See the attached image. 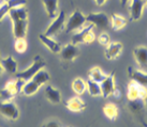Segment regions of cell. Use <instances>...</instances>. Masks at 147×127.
Returning <instances> with one entry per match:
<instances>
[{
  "instance_id": "6da1fadb",
  "label": "cell",
  "mask_w": 147,
  "mask_h": 127,
  "mask_svg": "<svg viewBox=\"0 0 147 127\" xmlns=\"http://www.w3.org/2000/svg\"><path fill=\"white\" fill-rule=\"evenodd\" d=\"M9 16L12 21V31L15 39H25L28 29V11L25 7L11 9Z\"/></svg>"
},
{
  "instance_id": "7a4b0ae2",
  "label": "cell",
  "mask_w": 147,
  "mask_h": 127,
  "mask_svg": "<svg viewBox=\"0 0 147 127\" xmlns=\"http://www.w3.org/2000/svg\"><path fill=\"white\" fill-rule=\"evenodd\" d=\"M45 65H46V62L41 56H37V57L33 59L31 65L29 66L28 68H26L25 70H22V72H16L15 73V78H18V79H22L24 81H28V80H31L32 77L37 74L38 72L42 68H44Z\"/></svg>"
},
{
  "instance_id": "3957f363",
  "label": "cell",
  "mask_w": 147,
  "mask_h": 127,
  "mask_svg": "<svg viewBox=\"0 0 147 127\" xmlns=\"http://www.w3.org/2000/svg\"><path fill=\"white\" fill-rule=\"evenodd\" d=\"M86 24V15L83 14L80 10H74L73 13L70 15L68 21L65 23V29L67 33H71L73 31H78V29L84 27Z\"/></svg>"
},
{
  "instance_id": "277c9868",
  "label": "cell",
  "mask_w": 147,
  "mask_h": 127,
  "mask_svg": "<svg viewBox=\"0 0 147 127\" xmlns=\"http://www.w3.org/2000/svg\"><path fill=\"white\" fill-rule=\"evenodd\" d=\"M94 27L92 24H88V25L84 27L82 30H80L72 37V44L78 45L80 43H84V44H91L92 42L96 40L94 33Z\"/></svg>"
},
{
  "instance_id": "5b68a950",
  "label": "cell",
  "mask_w": 147,
  "mask_h": 127,
  "mask_svg": "<svg viewBox=\"0 0 147 127\" xmlns=\"http://www.w3.org/2000/svg\"><path fill=\"white\" fill-rule=\"evenodd\" d=\"M65 11H60L58 13V15L55 18L54 21L49 24V26L47 27V29L45 30L44 34L47 35V37H53L55 34H57L58 32L62 31L65 29Z\"/></svg>"
},
{
  "instance_id": "8992f818",
  "label": "cell",
  "mask_w": 147,
  "mask_h": 127,
  "mask_svg": "<svg viewBox=\"0 0 147 127\" xmlns=\"http://www.w3.org/2000/svg\"><path fill=\"white\" fill-rule=\"evenodd\" d=\"M86 23L92 24L97 28L100 29H107L110 27V18L103 12L89 13L86 16Z\"/></svg>"
},
{
  "instance_id": "52a82bcc",
  "label": "cell",
  "mask_w": 147,
  "mask_h": 127,
  "mask_svg": "<svg viewBox=\"0 0 147 127\" xmlns=\"http://www.w3.org/2000/svg\"><path fill=\"white\" fill-rule=\"evenodd\" d=\"M0 113L3 115V116H5L7 119H10L12 120V121L17 120L18 116H20V110H18V108L11 100L0 102Z\"/></svg>"
},
{
  "instance_id": "ba28073f",
  "label": "cell",
  "mask_w": 147,
  "mask_h": 127,
  "mask_svg": "<svg viewBox=\"0 0 147 127\" xmlns=\"http://www.w3.org/2000/svg\"><path fill=\"white\" fill-rule=\"evenodd\" d=\"M115 75H116V72L113 70L111 74L106 75V78L100 83L101 92H102V95H101V96H103V98H109L110 96H112V93H113V91H114L115 88H116Z\"/></svg>"
},
{
  "instance_id": "9c48e42d",
  "label": "cell",
  "mask_w": 147,
  "mask_h": 127,
  "mask_svg": "<svg viewBox=\"0 0 147 127\" xmlns=\"http://www.w3.org/2000/svg\"><path fill=\"white\" fill-rule=\"evenodd\" d=\"M59 53H60V59L63 62H72L80 56L81 50L78 47V45H74L71 43V44H67L65 46H63Z\"/></svg>"
},
{
  "instance_id": "30bf717a",
  "label": "cell",
  "mask_w": 147,
  "mask_h": 127,
  "mask_svg": "<svg viewBox=\"0 0 147 127\" xmlns=\"http://www.w3.org/2000/svg\"><path fill=\"white\" fill-rule=\"evenodd\" d=\"M123 46L119 42H111L107 46H105L104 56L107 60H116L118 59L120 53H123Z\"/></svg>"
},
{
  "instance_id": "8fae6325",
  "label": "cell",
  "mask_w": 147,
  "mask_h": 127,
  "mask_svg": "<svg viewBox=\"0 0 147 127\" xmlns=\"http://www.w3.org/2000/svg\"><path fill=\"white\" fill-rule=\"evenodd\" d=\"M145 1L144 0H131L130 4V21H136L143 16Z\"/></svg>"
},
{
  "instance_id": "7c38bea8",
  "label": "cell",
  "mask_w": 147,
  "mask_h": 127,
  "mask_svg": "<svg viewBox=\"0 0 147 127\" xmlns=\"http://www.w3.org/2000/svg\"><path fill=\"white\" fill-rule=\"evenodd\" d=\"M144 108H145V104H144V100L142 99H135V100H129L128 102V109L130 110V112L132 114L136 115L140 120H141V122L147 126L146 124L144 123L143 121V111H144Z\"/></svg>"
},
{
  "instance_id": "4fadbf2b",
  "label": "cell",
  "mask_w": 147,
  "mask_h": 127,
  "mask_svg": "<svg viewBox=\"0 0 147 127\" xmlns=\"http://www.w3.org/2000/svg\"><path fill=\"white\" fill-rule=\"evenodd\" d=\"M127 70H128V74H129L131 80L138 82L141 86H147V73L138 70V68H134L132 66H129Z\"/></svg>"
},
{
  "instance_id": "5bb4252c",
  "label": "cell",
  "mask_w": 147,
  "mask_h": 127,
  "mask_svg": "<svg viewBox=\"0 0 147 127\" xmlns=\"http://www.w3.org/2000/svg\"><path fill=\"white\" fill-rule=\"evenodd\" d=\"M65 108L70 111L73 112H82L86 109L87 105L85 104V102L83 100L80 96H74L72 98H70L69 100H67L65 104Z\"/></svg>"
},
{
  "instance_id": "9a60e30c",
  "label": "cell",
  "mask_w": 147,
  "mask_h": 127,
  "mask_svg": "<svg viewBox=\"0 0 147 127\" xmlns=\"http://www.w3.org/2000/svg\"><path fill=\"white\" fill-rule=\"evenodd\" d=\"M39 40H40L42 44H43L45 47H47V49L51 50L52 53H60L61 46H60V44H59L58 42L55 41L53 37H47V35H45L44 33H41V34H39Z\"/></svg>"
},
{
  "instance_id": "2e32d148",
  "label": "cell",
  "mask_w": 147,
  "mask_h": 127,
  "mask_svg": "<svg viewBox=\"0 0 147 127\" xmlns=\"http://www.w3.org/2000/svg\"><path fill=\"white\" fill-rule=\"evenodd\" d=\"M133 57L142 68H147V47L138 46L133 49Z\"/></svg>"
},
{
  "instance_id": "e0dca14e",
  "label": "cell",
  "mask_w": 147,
  "mask_h": 127,
  "mask_svg": "<svg viewBox=\"0 0 147 127\" xmlns=\"http://www.w3.org/2000/svg\"><path fill=\"white\" fill-rule=\"evenodd\" d=\"M44 94L49 102H51L54 105H57L61 102V93L60 91L54 88L52 86H46L44 89Z\"/></svg>"
},
{
  "instance_id": "ac0fdd59",
  "label": "cell",
  "mask_w": 147,
  "mask_h": 127,
  "mask_svg": "<svg viewBox=\"0 0 147 127\" xmlns=\"http://www.w3.org/2000/svg\"><path fill=\"white\" fill-rule=\"evenodd\" d=\"M0 62L2 64V67L9 74H15L17 72V62L12 56H9L5 58H1Z\"/></svg>"
},
{
  "instance_id": "d6986e66",
  "label": "cell",
  "mask_w": 147,
  "mask_h": 127,
  "mask_svg": "<svg viewBox=\"0 0 147 127\" xmlns=\"http://www.w3.org/2000/svg\"><path fill=\"white\" fill-rule=\"evenodd\" d=\"M46 14L49 18H55L58 15V0H42Z\"/></svg>"
},
{
  "instance_id": "ffe728a7",
  "label": "cell",
  "mask_w": 147,
  "mask_h": 127,
  "mask_svg": "<svg viewBox=\"0 0 147 127\" xmlns=\"http://www.w3.org/2000/svg\"><path fill=\"white\" fill-rule=\"evenodd\" d=\"M103 113L111 121H116L118 118V107L113 102H109L103 106Z\"/></svg>"
},
{
  "instance_id": "44dd1931",
  "label": "cell",
  "mask_w": 147,
  "mask_h": 127,
  "mask_svg": "<svg viewBox=\"0 0 147 127\" xmlns=\"http://www.w3.org/2000/svg\"><path fill=\"white\" fill-rule=\"evenodd\" d=\"M39 89H40V86L31 79V80H28V81H25V83L22 86L21 92L26 96H31V95L36 94L39 91Z\"/></svg>"
},
{
  "instance_id": "7402d4cb",
  "label": "cell",
  "mask_w": 147,
  "mask_h": 127,
  "mask_svg": "<svg viewBox=\"0 0 147 127\" xmlns=\"http://www.w3.org/2000/svg\"><path fill=\"white\" fill-rule=\"evenodd\" d=\"M128 24V19L125 18L123 16H120L116 13L112 14V29L114 31H118L121 30L123 28H125Z\"/></svg>"
},
{
  "instance_id": "603a6c76",
  "label": "cell",
  "mask_w": 147,
  "mask_h": 127,
  "mask_svg": "<svg viewBox=\"0 0 147 127\" xmlns=\"http://www.w3.org/2000/svg\"><path fill=\"white\" fill-rule=\"evenodd\" d=\"M141 84H139L138 82L130 80V82L128 83V91H127V97L128 100H135L139 99V91Z\"/></svg>"
},
{
  "instance_id": "cb8c5ba5",
  "label": "cell",
  "mask_w": 147,
  "mask_h": 127,
  "mask_svg": "<svg viewBox=\"0 0 147 127\" xmlns=\"http://www.w3.org/2000/svg\"><path fill=\"white\" fill-rule=\"evenodd\" d=\"M106 78V75L102 72V70L98 67V66H94V67H91L88 72V79L90 80H94V81L98 82V83H101V82Z\"/></svg>"
},
{
  "instance_id": "d4e9b609",
  "label": "cell",
  "mask_w": 147,
  "mask_h": 127,
  "mask_svg": "<svg viewBox=\"0 0 147 127\" xmlns=\"http://www.w3.org/2000/svg\"><path fill=\"white\" fill-rule=\"evenodd\" d=\"M86 89H87L90 96H92V97H98V96H101V95H102L100 83L94 81V80L88 79V80L86 81Z\"/></svg>"
},
{
  "instance_id": "484cf974",
  "label": "cell",
  "mask_w": 147,
  "mask_h": 127,
  "mask_svg": "<svg viewBox=\"0 0 147 127\" xmlns=\"http://www.w3.org/2000/svg\"><path fill=\"white\" fill-rule=\"evenodd\" d=\"M72 90L76 95H82L86 91V81L82 78H75L72 81Z\"/></svg>"
},
{
  "instance_id": "4316f807",
  "label": "cell",
  "mask_w": 147,
  "mask_h": 127,
  "mask_svg": "<svg viewBox=\"0 0 147 127\" xmlns=\"http://www.w3.org/2000/svg\"><path fill=\"white\" fill-rule=\"evenodd\" d=\"M32 80L34 82H37L40 86H42L43 84H45V83L49 80V74L45 70L42 68V70H40L37 74L33 76Z\"/></svg>"
},
{
  "instance_id": "83f0119b",
  "label": "cell",
  "mask_w": 147,
  "mask_h": 127,
  "mask_svg": "<svg viewBox=\"0 0 147 127\" xmlns=\"http://www.w3.org/2000/svg\"><path fill=\"white\" fill-rule=\"evenodd\" d=\"M14 48L17 53H23L27 49V42L25 39H16L15 43H14Z\"/></svg>"
},
{
  "instance_id": "f1b7e54d",
  "label": "cell",
  "mask_w": 147,
  "mask_h": 127,
  "mask_svg": "<svg viewBox=\"0 0 147 127\" xmlns=\"http://www.w3.org/2000/svg\"><path fill=\"white\" fill-rule=\"evenodd\" d=\"M11 8L9 7V4L7 2H2L0 5V23L3 21V18H5V16L9 15Z\"/></svg>"
},
{
  "instance_id": "f546056e",
  "label": "cell",
  "mask_w": 147,
  "mask_h": 127,
  "mask_svg": "<svg viewBox=\"0 0 147 127\" xmlns=\"http://www.w3.org/2000/svg\"><path fill=\"white\" fill-rule=\"evenodd\" d=\"M98 42L100 45L102 46H107L111 43V37L106 32H102L98 37Z\"/></svg>"
},
{
  "instance_id": "4dcf8cb0",
  "label": "cell",
  "mask_w": 147,
  "mask_h": 127,
  "mask_svg": "<svg viewBox=\"0 0 147 127\" xmlns=\"http://www.w3.org/2000/svg\"><path fill=\"white\" fill-rule=\"evenodd\" d=\"M9 4V7L11 9L20 8V7H25V4L27 3V0H8L5 1Z\"/></svg>"
},
{
  "instance_id": "1f68e13d",
  "label": "cell",
  "mask_w": 147,
  "mask_h": 127,
  "mask_svg": "<svg viewBox=\"0 0 147 127\" xmlns=\"http://www.w3.org/2000/svg\"><path fill=\"white\" fill-rule=\"evenodd\" d=\"M147 97V86H140V91H139V99H144Z\"/></svg>"
},
{
  "instance_id": "d6a6232c",
  "label": "cell",
  "mask_w": 147,
  "mask_h": 127,
  "mask_svg": "<svg viewBox=\"0 0 147 127\" xmlns=\"http://www.w3.org/2000/svg\"><path fill=\"white\" fill-rule=\"evenodd\" d=\"M42 127H61V125L56 121H49L46 124H44Z\"/></svg>"
},
{
  "instance_id": "836d02e7",
  "label": "cell",
  "mask_w": 147,
  "mask_h": 127,
  "mask_svg": "<svg viewBox=\"0 0 147 127\" xmlns=\"http://www.w3.org/2000/svg\"><path fill=\"white\" fill-rule=\"evenodd\" d=\"M112 95L115 96V97H117V98H121V92H120V90H119L118 88H115V90L113 91Z\"/></svg>"
},
{
  "instance_id": "e575fe53",
  "label": "cell",
  "mask_w": 147,
  "mask_h": 127,
  "mask_svg": "<svg viewBox=\"0 0 147 127\" xmlns=\"http://www.w3.org/2000/svg\"><path fill=\"white\" fill-rule=\"evenodd\" d=\"M106 1H107V0H94V2H96V4H97L98 7H102Z\"/></svg>"
},
{
  "instance_id": "d590c367",
  "label": "cell",
  "mask_w": 147,
  "mask_h": 127,
  "mask_svg": "<svg viewBox=\"0 0 147 127\" xmlns=\"http://www.w3.org/2000/svg\"><path fill=\"white\" fill-rule=\"evenodd\" d=\"M129 1H131V0H120V5H121V7H125V5H126L127 3H128V2H129Z\"/></svg>"
},
{
  "instance_id": "8d00e7d4",
  "label": "cell",
  "mask_w": 147,
  "mask_h": 127,
  "mask_svg": "<svg viewBox=\"0 0 147 127\" xmlns=\"http://www.w3.org/2000/svg\"><path fill=\"white\" fill-rule=\"evenodd\" d=\"M1 59V58H0ZM4 72V70H3V67H2V64H1V62H0V76L2 75V73Z\"/></svg>"
},
{
  "instance_id": "74e56055",
  "label": "cell",
  "mask_w": 147,
  "mask_h": 127,
  "mask_svg": "<svg viewBox=\"0 0 147 127\" xmlns=\"http://www.w3.org/2000/svg\"><path fill=\"white\" fill-rule=\"evenodd\" d=\"M144 104H145V107H147V97L144 99Z\"/></svg>"
},
{
  "instance_id": "f35d334b",
  "label": "cell",
  "mask_w": 147,
  "mask_h": 127,
  "mask_svg": "<svg viewBox=\"0 0 147 127\" xmlns=\"http://www.w3.org/2000/svg\"><path fill=\"white\" fill-rule=\"evenodd\" d=\"M145 7L147 8V0H146V2H145Z\"/></svg>"
},
{
  "instance_id": "ab89813d",
  "label": "cell",
  "mask_w": 147,
  "mask_h": 127,
  "mask_svg": "<svg viewBox=\"0 0 147 127\" xmlns=\"http://www.w3.org/2000/svg\"><path fill=\"white\" fill-rule=\"evenodd\" d=\"M1 3H2V1H1V0H0V5H1Z\"/></svg>"
},
{
  "instance_id": "60d3db41",
  "label": "cell",
  "mask_w": 147,
  "mask_h": 127,
  "mask_svg": "<svg viewBox=\"0 0 147 127\" xmlns=\"http://www.w3.org/2000/svg\"><path fill=\"white\" fill-rule=\"evenodd\" d=\"M2 1H3V2H5V1H8V0H2Z\"/></svg>"
},
{
  "instance_id": "b9f144b4",
  "label": "cell",
  "mask_w": 147,
  "mask_h": 127,
  "mask_svg": "<svg viewBox=\"0 0 147 127\" xmlns=\"http://www.w3.org/2000/svg\"><path fill=\"white\" fill-rule=\"evenodd\" d=\"M1 1H2V0H1ZM2 2H3V1H2Z\"/></svg>"
}]
</instances>
